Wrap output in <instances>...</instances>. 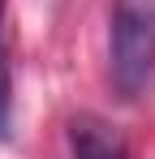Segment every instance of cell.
Instances as JSON below:
<instances>
[{"label":"cell","mask_w":155,"mask_h":159,"mask_svg":"<svg viewBox=\"0 0 155 159\" xmlns=\"http://www.w3.org/2000/svg\"><path fill=\"white\" fill-rule=\"evenodd\" d=\"M108 82L134 103L155 82V0H112L108 9Z\"/></svg>","instance_id":"1"},{"label":"cell","mask_w":155,"mask_h":159,"mask_svg":"<svg viewBox=\"0 0 155 159\" xmlns=\"http://www.w3.org/2000/svg\"><path fill=\"white\" fill-rule=\"evenodd\" d=\"M65 142H69V159H129L125 133L112 120H103L95 112H78L65 125Z\"/></svg>","instance_id":"2"},{"label":"cell","mask_w":155,"mask_h":159,"mask_svg":"<svg viewBox=\"0 0 155 159\" xmlns=\"http://www.w3.org/2000/svg\"><path fill=\"white\" fill-rule=\"evenodd\" d=\"M13 133V69H9V43H4V0H0V142Z\"/></svg>","instance_id":"3"}]
</instances>
